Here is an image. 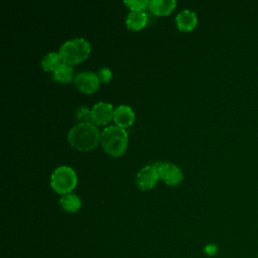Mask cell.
I'll use <instances>...</instances> for the list:
<instances>
[{
    "label": "cell",
    "instance_id": "obj_1",
    "mask_svg": "<svg viewBox=\"0 0 258 258\" xmlns=\"http://www.w3.org/2000/svg\"><path fill=\"white\" fill-rule=\"evenodd\" d=\"M68 141L79 150H90L101 141V132L98 127L90 122H80L68 132Z\"/></svg>",
    "mask_w": 258,
    "mask_h": 258
},
{
    "label": "cell",
    "instance_id": "obj_2",
    "mask_svg": "<svg viewBox=\"0 0 258 258\" xmlns=\"http://www.w3.org/2000/svg\"><path fill=\"white\" fill-rule=\"evenodd\" d=\"M101 143L107 153L113 156H120L127 148L128 134L123 127L110 125L102 130Z\"/></svg>",
    "mask_w": 258,
    "mask_h": 258
},
{
    "label": "cell",
    "instance_id": "obj_3",
    "mask_svg": "<svg viewBox=\"0 0 258 258\" xmlns=\"http://www.w3.org/2000/svg\"><path fill=\"white\" fill-rule=\"evenodd\" d=\"M91 51L90 42L84 37H75L63 42L58 50L62 62L78 63L87 58Z\"/></svg>",
    "mask_w": 258,
    "mask_h": 258
},
{
    "label": "cell",
    "instance_id": "obj_4",
    "mask_svg": "<svg viewBox=\"0 0 258 258\" xmlns=\"http://www.w3.org/2000/svg\"><path fill=\"white\" fill-rule=\"evenodd\" d=\"M77 173L69 165L57 166L50 174V185L58 194H68L75 188L77 184Z\"/></svg>",
    "mask_w": 258,
    "mask_h": 258
},
{
    "label": "cell",
    "instance_id": "obj_5",
    "mask_svg": "<svg viewBox=\"0 0 258 258\" xmlns=\"http://www.w3.org/2000/svg\"><path fill=\"white\" fill-rule=\"evenodd\" d=\"M153 164L157 169L159 178L166 184L176 185L182 180V172L177 165L165 161H156Z\"/></svg>",
    "mask_w": 258,
    "mask_h": 258
},
{
    "label": "cell",
    "instance_id": "obj_6",
    "mask_svg": "<svg viewBox=\"0 0 258 258\" xmlns=\"http://www.w3.org/2000/svg\"><path fill=\"white\" fill-rule=\"evenodd\" d=\"M159 176L154 164H148L139 169L136 174V183L142 189H149L155 185Z\"/></svg>",
    "mask_w": 258,
    "mask_h": 258
},
{
    "label": "cell",
    "instance_id": "obj_7",
    "mask_svg": "<svg viewBox=\"0 0 258 258\" xmlns=\"http://www.w3.org/2000/svg\"><path fill=\"white\" fill-rule=\"evenodd\" d=\"M100 79L94 72H81L75 77L77 88L84 93H93L100 85Z\"/></svg>",
    "mask_w": 258,
    "mask_h": 258
},
{
    "label": "cell",
    "instance_id": "obj_8",
    "mask_svg": "<svg viewBox=\"0 0 258 258\" xmlns=\"http://www.w3.org/2000/svg\"><path fill=\"white\" fill-rule=\"evenodd\" d=\"M113 113L114 109L110 103L100 101L91 109V120L94 124L103 125L113 118Z\"/></svg>",
    "mask_w": 258,
    "mask_h": 258
},
{
    "label": "cell",
    "instance_id": "obj_9",
    "mask_svg": "<svg viewBox=\"0 0 258 258\" xmlns=\"http://www.w3.org/2000/svg\"><path fill=\"white\" fill-rule=\"evenodd\" d=\"M135 115L131 107L127 105H119L114 109L113 120L117 126L127 127L134 121Z\"/></svg>",
    "mask_w": 258,
    "mask_h": 258
},
{
    "label": "cell",
    "instance_id": "obj_10",
    "mask_svg": "<svg viewBox=\"0 0 258 258\" xmlns=\"http://www.w3.org/2000/svg\"><path fill=\"white\" fill-rule=\"evenodd\" d=\"M176 26L183 31L191 30L198 23L197 14L190 9H182L175 16Z\"/></svg>",
    "mask_w": 258,
    "mask_h": 258
},
{
    "label": "cell",
    "instance_id": "obj_11",
    "mask_svg": "<svg viewBox=\"0 0 258 258\" xmlns=\"http://www.w3.org/2000/svg\"><path fill=\"white\" fill-rule=\"evenodd\" d=\"M128 28L133 30L141 29L147 23V14L144 10L142 11H130L125 19Z\"/></svg>",
    "mask_w": 258,
    "mask_h": 258
},
{
    "label": "cell",
    "instance_id": "obj_12",
    "mask_svg": "<svg viewBox=\"0 0 258 258\" xmlns=\"http://www.w3.org/2000/svg\"><path fill=\"white\" fill-rule=\"evenodd\" d=\"M176 2L174 0H150L149 9L156 15H166L173 10Z\"/></svg>",
    "mask_w": 258,
    "mask_h": 258
},
{
    "label": "cell",
    "instance_id": "obj_13",
    "mask_svg": "<svg viewBox=\"0 0 258 258\" xmlns=\"http://www.w3.org/2000/svg\"><path fill=\"white\" fill-rule=\"evenodd\" d=\"M74 76V69L71 64L61 62L53 72L52 78L54 81L59 83H69Z\"/></svg>",
    "mask_w": 258,
    "mask_h": 258
},
{
    "label": "cell",
    "instance_id": "obj_14",
    "mask_svg": "<svg viewBox=\"0 0 258 258\" xmlns=\"http://www.w3.org/2000/svg\"><path fill=\"white\" fill-rule=\"evenodd\" d=\"M59 205L67 212H77L80 209L82 202L80 197L76 194L68 192L59 199Z\"/></svg>",
    "mask_w": 258,
    "mask_h": 258
},
{
    "label": "cell",
    "instance_id": "obj_15",
    "mask_svg": "<svg viewBox=\"0 0 258 258\" xmlns=\"http://www.w3.org/2000/svg\"><path fill=\"white\" fill-rule=\"evenodd\" d=\"M61 62H62V59L58 52L49 51L43 55V57L41 58L40 64L44 71H52L53 72Z\"/></svg>",
    "mask_w": 258,
    "mask_h": 258
},
{
    "label": "cell",
    "instance_id": "obj_16",
    "mask_svg": "<svg viewBox=\"0 0 258 258\" xmlns=\"http://www.w3.org/2000/svg\"><path fill=\"white\" fill-rule=\"evenodd\" d=\"M124 4L127 5L131 11H142L146 6L149 5L147 0H125Z\"/></svg>",
    "mask_w": 258,
    "mask_h": 258
},
{
    "label": "cell",
    "instance_id": "obj_17",
    "mask_svg": "<svg viewBox=\"0 0 258 258\" xmlns=\"http://www.w3.org/2000/svg\"><path fill=\"white\" fill-rule=\"evenodd\" d=\"M75 115L76 118L81 122H87L89 119H91V110H89V108L86 106H81L76 109Z\"/></svg>",
    "mask_w": 258,
    "mask_h": 258
},
{
    "label": "cell",
    "instance_id": "obj_18",
    "mask_svg": "<svg viewBox=\"0 0 258 258\" xmlns=\"http://www.w3.org/2000/svg\"><path fill=\"white\" fill-rule=\"evenodd\" d=\"M101 82H109L112 79V72L109 68L103 67L97 73Z\"/></svg>",
    "mask_w": 258,
    "mask_h": 258
},
{
    "label": "cell",
    "instance_id": "obj_19",
    "mask_svg": "<svg viewBox=\"0 0 258 258\" xmlns=\"http://www.w3.org/2000/svg\"><path fill=\"white\" fill-rule=\"evenodd\" d=\"M257 258H258V255H257Z\"/></svg>",
    "mask_w": 258,
    "mask_h": 258
}]
</instances>
